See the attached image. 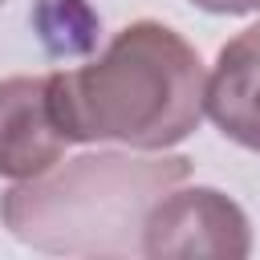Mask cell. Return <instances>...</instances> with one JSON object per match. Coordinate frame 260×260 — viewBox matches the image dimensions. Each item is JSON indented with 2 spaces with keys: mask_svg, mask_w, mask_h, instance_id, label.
Listing matches in <instances>:
<instances>
[{
  "mask_svg": "<svg viewBox=\"0 0 260 260\" xmlns=\"http://www.w3.org/2000/svg\"><path fill=\"white\" fill-rule=\"evenodd\" d=\"M203 61L162 20H130L77 69L49 73V102L69 142L171 150L203 122Z\"/></svg>",
  "mask_w": 260,
  "mask_h": 260,
  "instance_id": "6da1fadb",
  "label": "cell"
},
{
  "mask_svg": "<svg viewBox=\"0 0 260 260\" xmlns=\"http://www.w3.org/2000/svg\"><path fill=\"white\" fill-rule=\"evenodd\" d=\"M191 158L167 150H93L16 179L0 199L4 228L49 256H142L146 211L179 183Z\"/></svg>",
  "mask_w": 260,
  "mask_h": 260,
  "instance_id": "7a4b0ae2",
  "label": "cell"
},
{
  "mask_svg": "<svg viewBox=\"0 0 260 260\" xmlns=\"http://www.w3.org/2000/svg\"><path fill=\"white\" fill-rule=\"evenodd\" d=\"M142 256L150 260H244L252 252V223L236 199L215 187H171L142 219Z\"/></svg>",
  "mask_w": 260,
  "mask_h": 260,
  "instance_id": "3957f363",
  "label": "cell"
},
{
  "mask_svg": "<svg viewBox=\"0 0 260 260\" xmlns=\"http://www.w3.org/2000/svg\"><path fill=\"white\" fill-rule=\"evenodd\" d=\"M69 138L49 102V77L16 73L0 81V179H28L65 154Z\"/></svg>",
  "mask_w": 260,
  "mask_h": 260,
  "instance_id": "277c9868",
  "label": "cell"
},
{
  "mask_svg": "<svg viewBox=\"0 0 260 260\" xmlns=\"http://www.w3.org/2000/svg\"><path fill=\"white\" fill-rule=\"evenodd\" d=\"M203 114L244 150L260 154V24L236 32L203 85Z\"/></svg>",
  "mask_w": 260,
  "mask_h": 260,
  "instance_id": "5b68a950",
  "label": "cell"
},
{
  "mask_svg": "<svg viewBox=\"0 0 260 260\" xmlns=\"http://www.w3.org/2000/svg\"><path fill=\"white\" fill-rule=\"evenodd\" d=\"M32 28L53 57H85L98 45V12L85 0H37Z\"/></svg>",
  "mask_w": 260,
  "mask_h": 260,
  "instance_id": "8992f818",
  "label": "cell"
},
{
  "mask_svg": "<svg viewBox=\"0 0 260 260\" xmlns=\"http://www.w3.org/2000/svg\"><path fill=\"white\" fill-rule=\"evenodd\" d=\"M195 8L211 12V16H244V12H256L260 0H191Z\"/></svg>",
  "mask_w": 260,
  "mask_h": 260,
  "instance_id": "52a82bcc",
  "label": "cell"
},
{
  "mask_svg": "<svg viewBox=\"0 0 260 260\" xmlns=\"http://www.w3.org/2000/svg\"><path fill=\"white\" fill-rule=\"evenodd\" d=\"M0 4H4V0H0Z\"/></svg>",
  "mask_w": 260,
  "mask_h": 260,
  "instance_id": "ba28073f",
  "label": "cell"
}]
</instances>
